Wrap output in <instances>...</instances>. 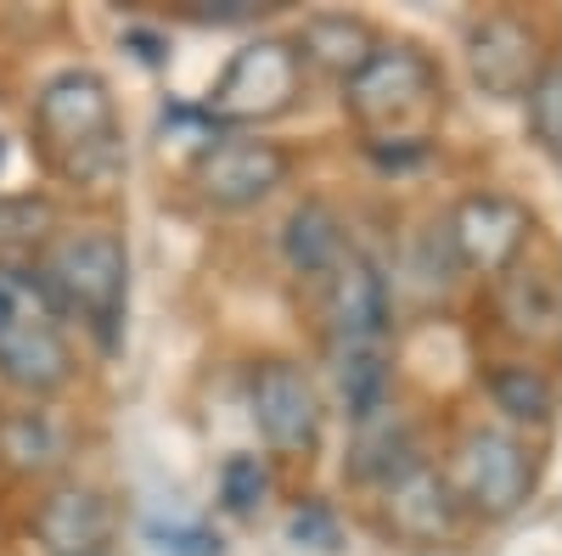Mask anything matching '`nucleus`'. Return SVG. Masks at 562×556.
Instances as JSON below:
<instances>
[{
    "label": "nucleus",
    "mask_w": 562,
    "mask_h": 556,
    "mask_svg": "<svg viewBox=\"0 0 562 556\" xmlns=\"http://www.w3.org/2000/svg\"><path fill=\"white\" fill-rule=\"evenodd\" d=\"M524 118H529V141H540V152L557 163L562 158V63L557 57L524 97Z\"/></svg>",
    "instance_id": "412c9836"
},
{
    "label": "nucleus",
    "mask_w": 562,
    "mask_h": 556,
    "mask_svg": "<svg viewBox=\"0 0 562 556\" xmlns=\"http://www.w3.org/2000/svg\"><path fill=\"white\" fill-rule=\"evenodd\" d=\"M333 388L349 422L389 410V360L383 343H333Z\"/></svg>",
    "instance_id": "a211bd4d"
},
{
    "label": "nucleus",
    "mask_w": 562,
    "mask_h": 556,
    "mask_svg": "<svg viewBox=\"0 0 562 556\" xmlns=\"http://www.w3.org/2000/svg\"><path fill=\"white\" fill-rule=\"evenodd\" d=\"M288 174H293L288 147L265 141V135H214L192 163L198 197L214 208H231V214L276 197V185H288Z\"/></svg>",
    "instance_id": "6e6552de"
},
{
    "label": "nucleus",
    "mask_w": 562,
    "mask_h": 556,
    "mask_svg": "<svg viewBox=\"0 0 562 556\" xmlns=\"http://www.w3.org/2000/svg\"><path fill=\"white\" fill-rule=\"evenodd\" d=\"M288 534H293V545H304V551H338V545H344V529H338V518L326 512V506H299L293 523H288Z\"/></svg>",
    "instance_id": "5701e85b"
},
{
    "label": "nucleus",
    "mask_w": 562,
    "mask_h": 556,
    "mask_svg": "<svg viewBox=\"0 0 562 556\" xmlns=\"http://www.w3.org/2000/svg\"><path fill=\"white\" fill-rule=\"evenodd\" d=\"M383 518L400 540H416V545H439L461 529V500L450 489V478L428 461H411L400 467L389 484H383Z\"/></svg>",
    "instance_id": "9b49d317"
},
{
    "label": "nucleus",
    "mask_w": 562,
    "mask_h": 556,
    "mask_svg": "<svg viewBox=\"0 0 562 556\" xmlns=\"http://www.w3.org/2000/svg\"><path fill=\"white\" fill-rule=\"evenodd\" d=\"M147 540L164 556H225V545H220V534L209 523H153Z\"/></svg>",
    "instance_id": "4be33fe9"
},
{
    "label": "nucleus",
    "mask_w": 562,
    "mask_h": 556,
    "mask_svg": "<svg viewBox=\"0 0 562 556\" xmlns=\"http://www.w3.org/2000/svg\"><path fill=\"white\" fill-rule=\"evenodd\" d=\"M299 84H304V63L293 52V39L265 34V39L243 45V52L225 63L203 113L214 118V129L220 124H270L281 113H293Z\"/></svg>",
    "instance_id": "423d86ee"
},
{
    "label": "nucleus",
    "mask_w": 562,
    "mask_h": 556,
    "mask_svg": "<svg viewBox=\"0 0 562 556\" xmlns=\"http://www.w3.org/2000/svg\"><path fill=\"white\" fill-rule=\"evenodd\" d=\"M97 556H108V551H97Z\"/></svg>",
    "instance_id": "a878e982"
},
{
    "label": "nucleus",
    "mask_w": 562,
    "mask_h": 556,
    "mask_svg": "<svg viewBox=\"0 0 562 556\" xmlns=\"http://www.w3.org/2000/svg\"><path fill=\"white\" fill-rule=\"evenodd\" d=\"M344 107L366 141H434V124L445 118V73L428 52L383 39L378 57L344 84Z\"/></svg>",
    "instance_id": "f03ea898"
},
{
    "label": "nucleus",
    "mask_w": 562,
    "mask_h": 556,
    "mask_svg": "<svg viewBox=\"0 0 562 556\" xmlns=\"http://www.w3.org/2000/svg\"><path fill=\"white\" fill-rule=\"evenodd\" d=\"M0 163H7V141H0Z\"/></svg>",
    "instance_id": "393cba45"
},
{
    "label": "nucleus",
    "mask_w": 562,
    "mask_h": 556,
    "mask_svg": "<svg viewBox=\"0 0 562 556\" xmlns=\"http://www.w3.org/2000/svg\"><path fill=\"white\" fill-rule=\"evenodd\" d=\"M535 473L540 461L518 433H501V428H479L456 444V467L445 473L461 512H473L484 523H506L518 518L529 495H535Z\"/></svg>",
    "instance_id": "39448f33"
},
{
    "label": "nucleus",
    "mask_w": 562,
    "mask_h": 556,
    "mask_svg": "<svg viewBox=\"0 0 562 556\" xmlns=\"http://www.w3.org/2000/svg\"><path fill=\"white\" fill-rule=\"evenodd\" d=\"M490 399L506 422H518V428H551L557 422V383L529 360H501L490 371Z\"/></svg>",
    "instance_id": "6ab92c4d"
},
{
    "label": "nucleus",
    "mask_w": 562,
    "mask_h": 556,
    "mask_svg": "<svg viewBox=\"0 0 562 556\" xmlns=\"http://www.w3.org/2000/svg\"><path fill=\"white\" fill-rule=\"evenodd\" d=\"M529 242H535V214L518 197L473 192L450 214V248L467 270H479V275H506L512 264H524Z\"/></svg>",
    "instance_id": "9d476101"
},
{
    "label": "nucleus",
    "mask_w": 562,
    "mask_h": 556,
    "mask_svg": "<svg viewBox=\"0 0 562 556\" xmlns=\"http://www.w3.org/2000/svg\"><path fill=\"white\" fill-rule=\"evenodd\" d=\"M34 282L57 315H79L102 349L119 343L130 304V253L113 230H74L40 259Z\"/></svg>",
    "instance_id": "7ed1b4c3"
},
{
    "label": "nucleus",
    "mask_w": 562,
    "mask_h": 556,
    "mask_svg": "<svg viewBox=\"0 0 562 556\" xmlns=\"http://www.w3.org/2000/svg\"><path fill=\"white\" fill-rule=\"evenodd\" d=\"M34 129L40 147L68 180H113L124 169V141H119V107L113 84L97 68H63L40 84L34 97Z\"/></svg>",
    "instance_id": "f257e3e1"
},
{
    "label": "nucleus",
    "mask_w": 562,
    "mask_h": 556,
    "mask_svg": "<svg viewBox=\"0 0 562 556\" xmlns=\"http://www.w3.org/2000/svg\"><path fill=\"white\" fill-rule=\"evenodd\" d=\"M467 73H473V84L484 90V97L495 102H524L535 79L551 68V52H546V34L518 18V12H484L467 23Z\"/></svg>",
    "instance_id": "0eeeda50"
},
{
    "label": "nucleus",
    "mask_w": 562,
    "mask_h": 556,
    "mask_svg": "<svg viewBox=\"0 0 562 556\" xmlns=\"http://www.w3.org/2000/svg\"><path fill=\"white\" fill-rule=\"evenodd\" d=\"M281 253H288V264L299 270V275H333V264L349 253V237H344V219L326 208L321 197H310V203H299L293 208V219H288V230H281Z\"/></svg>",
    "instance_id": "f3484780"
},
{
    "label": "nucleus",
    "mask_w": 562,
    "mask_h": 556,
    "mask_svg": "<svg viewBox=\"0 0 562 556\" xmlns=\"http://www.w3.org/2000/svg\"><path fill=\"white\" fill-rule=\"evenodd\" d=\"M248 405H254L259 439L276 455H315L321 428H326V405H321V388L304 365L265 360L248 383Z\"/></svg>",
    "instance_id": "1a4fd4ad"
},
{
    "label": "nucleus",
    "mask_w": 562,
    "mask_h": 556,
    "mask_svg": "<svg viewBox=\"0 0 562 556\" xmlns=\"http://www.w3.org/2000/svg\"><path fill=\"white\" fill-rule=\"evenodd\" d=\"M501 320H506V332H518L529 343H557L562 338V287H557V275L512 264L501 275Z\"/></svg>",
    "instance_id": "2eb2a0df"
},
{
    "label": "nucleus",
    "mask_w": 562,
    "mask_h": 556,
    "mask_svg": "<svg viewBox=\"0 0 562 556\" xmlns=\"http://www.w3.org/2000/svg\"><path fill=\"white\" fill-rule=\"evenodd\" d=\"M265 12H270L265 0H192L186 18H198V23H254Z\"/></svg>",
    "instance_id": "b1692460"
},
{
    "label": "nucleus",
    "mask_w": 562,
    "mask_h": 556,
    "mask_svg": "<svg viewBox=\"0 0 562 556\" xmlns=\"http://www.w3.org/2000/svg\"><path fill=\"white\" fill-rule=\"evenodd\" d=\"M74 349L57 327V309L45 304L40 282L23 270H0V383L45 399L68 388Z\"/></svg>",
    "instance_id": "20e7f679"
},
{
    "label": "nucleus",
    "mask_w": 562,
    "mask_h": 556,
    "mask_svg": "<svg viewBox=\"0 0 562 556\" xmlns=\"http://www.w3.org/2000/svg\"><path fill=\"white\" fill-rule=\"evenodd\" d=\"M394 315L389 275L366 253H344L326 275V320H333V343H383Z\"/></svg>",
    "instance_id": "f8f14e48"
},
{
    "label": "nucleus",
    "mask_w": 562,
    "mask_h": 556,
    "mask_svg": "<svg viewBox=\"0 0 562 556\" xmlns=\"http://www.w3.org/2000/svg\"><path fill=\"white\" fill-rule=\"evenodd\" d=\"M34 534L52 556H97L113 540V506L102 489H85V484H63L40 500L34 512Z\"/></svg>",
    "instance_id": "ddd939ff"
},
{
    "label": "nucleus",
    "mask_w": 562,
    "mask_h": 556,
    "mask_svg": "<svg viewBox=\"0 0 562 556\" xmlns=\"http://www.w3.org/2000/svg\"><path fill=\"white\" fill-rule=\"evenodd\" d=\"M68 455V439L57 428L52 410L40 405H23V410H0V461L23 478H45L57 473Z\"/></svg>",
    "instance_id": "dca6fc26"
},
{
    "label": "nucleus",
    "mask_w": 562,
    "mask_h": 556,
    "mask_svg": "<svg viewBox=\"0 0 562 556\" xmlns=\"http://www.w3.org/2000/svg\"><path fill=\"white\" fill-rule=\"evenodd\" d=\"M214 489H220V506L231 518H254L270 500V467L259 455H225L214 473Z\"/></svg>",
    "instance_id": "aec40b11"
},
{
    "label": "nucleus",
    "mask_w": 562,
    "mask_h": 556,
    "mask_svg": "<svg viewBox=\"0 0 562 556\" xmlns=\"http://www.w3.org/2000/svg\"><path fill=\"white\" fill-rule=\"evenodd\" d=\"M378 45H383V34H378V23H371V18H360V12H315L299 29L293 52H299L304 68L349 84L371 57H378Z\"/></svg>",
    "instance_id": "4468645a"
}]
</instances>
